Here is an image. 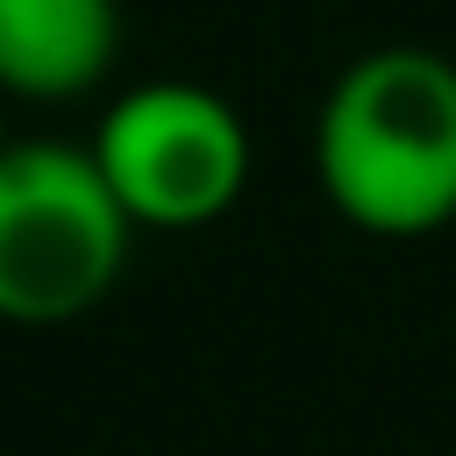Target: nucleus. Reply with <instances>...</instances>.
Returning a JSON list of instances; mask_svg holds the SVG:
<instances>
[{"label": "nucleus", "mask_w": 456, "mask_h": 456, "mask_svg": "<svg viewBox=\"0 0 456 456\" xmlns=\"http://www.w3.org/2000/svg\"><path fill=\"white\" fill-rule=\"evenodd\" d=\"M321 200L385 242L456 221V64L420 43L356 57L314 114Z\"/></svg>", "instance_id": "f257e3e1"}, {"label": "nucleus", "mask_w": 456, "mask_h": 456, "mask_svg": "<svg viewBox=\"0 0 456 456\" xmlns=\"http://www.w3.org/2000/svg\"><path fill=\"white\" fill-rule=\"evenodd\" d=\"M135 221L78 142H14L0 157V321L57 328L93 314L128 271Z\"/></svg>", "instance_id": "f03ea898"}, {"label": "nucleus", "mask_w": 456, "mask_h": 456, "mask_svg": "<svg viewBox=\"0 0 456 456\" xmlns=\"http://www.w3.org/2000/svg\"><path fill=\"white\" fill-rule=\"evenodd\" d=\"M86 150L107 171V185L128 207L135 228H207L249 185V128H242V114L221 93L192 86V78L128 86L100 114Z\"/></svg>", "instance_id": "7ed1b4c3"}, {"label": "nucleus", "mask_w": 456, "mask_h": 456, "mask_svg": "<svg viewBox=\"0 0 456 456\" xmlns=\"http://www.w3.org/2000/svg\"><path fill=\"white\" fill-rule=\"evenodd\" d=\"M121 50L114 0H0V100H78Z\"/></svg>", "instance_id": "20e7f679"}, {"label": "nucleus", "mask_w": 456, "mask_h": 456, "mask_svg": "<svg viewBox=\"0 0 456 456\" xmlns=\"http://www.w3.org/2000/svg\"><path fill=\"white\" fill-rule=\"evenodd\" d=\"M14 150V135H7V100H0V157Z\"/></svg>", "instance_id": "39448f33"}]
</instances>
